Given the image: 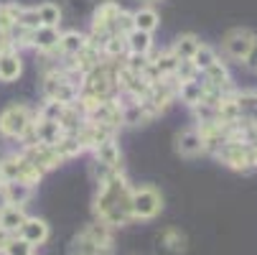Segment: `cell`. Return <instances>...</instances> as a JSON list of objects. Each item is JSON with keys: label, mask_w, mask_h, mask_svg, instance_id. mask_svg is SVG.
Returning <instances> with one entry per match:
<instances>
[{"label": "cell", "mask_w": 257, "mask_h": 255, "mask_svg": "<svg viewBox=\"0 0 257 255\" xmlns=\"http://www.w3.org/2000/svg\"><path fill=\"white\" fill-rule=\"evenodd\" d=\"M201 74H204V82H206V84L222 87V90H227V87H229V69H227L222 61L211 64L209 69H204V71H201Z\"/></svg>", "instance_id": "cell-25"}, {"label": "cell", "mask_w": 257, "mask_h": 255, "mask_svg": "<svg viewBox=\"0 0 257 255\" xmlns=\"http://www.w3.org/2000/svg\"><path fill=\"white\" fill-rule=\"evenodd\" d=\"M94 214L97 220L109 225V227H125L133 222L130 214V184L120 171H112L104 181L97 184V197H94Z\"/></svg>", "instance_id": "cell-1"}, {"label": "cell", "mask_w": 257, "mask_h": 255, "mask_svg": "<svg viewBox=\"0 0 257 255\" xmlns=\"http://www.w3.org/2000/svg\"><path fill=\"white\" fill-rule=\"evenodd\" d=\"M36 13H39L41 26H56V28H59V23H61V8H59L56 3L46 0V3L36 6Z\"/></svg>", "instance_id": "cell-30"}, {"label": "cell", "mask_w": 257, "mask_h": 255, "mask_svg": "<svg viewBox=\"0 0 257 255\" xmlns=\"http://www.w3.org/2000/svg\"><path fill=\"white\" fill-rule=\"evenodd\" d=\"M199 46H201V41H199V36H196V33H181L178 39L173 41L171 51H173L178 59H191V56L196 54Z\"/></svg>", "instance_id": "cell-24"}, {"label": "cell", "mask_w": 257, "mask_h": 255, "mask_svg": "<svg viewBox=\"0 0 257 255\" xmlns=\"http://www.w3.org/2000/svg\"><path fill=\"white\" fill-rule=\"evenodd\" d=\"M191 61H194V66L199 69V74H201L204 69H209L211 64H216V61H219V56H216V51H214L211 46L201 44V46L196 49V54L191 56Z\"/></svg>", "instance_id": "cell-31"}, {"label": "cell", "mask_w": 257, "mask_h": 255, "mask_svg": "<svg viewBox=\"0 0 257 255\" xmlns=\"http://www.w3.org/2000/svg\"><path fill=\"white\" fill-rule=\"evenodd\" d=\"M59 36H61V31L56 26H39L31 31V46L41 54H51L59 46Z\"/></svg>", "instance_id": "cell-11"}, {"label": "cell", "mask_w": 257, "mask_h": 255, "mask_svg": "<svg viewBox=\"0 0 257 255\" xmlns=\"http://www.w3.org/2000/svg\"><path fill=\"white\" fill-rule=\"evenodd\" d=\"M102 56L109 59V61H117L122 56H127V44H125V36L115 33V36H109V41L102 46Z\"/></svg>", "instance_id": "cell-26"}, {"label": "cell", "mask_w": 257, "mask_h": 255, "mask_svg": "<svg viewBox=\"0 0 257 255\" xmlns=\"http://www.w3.org/2000/svg\"><path fill=\"white\" fill-rule=\"evenodd\" d=\"M64 107H66V105H61V102H56V100H46V102L41 105V110L36 113V118H41V120H59V115L64 113Z\"/></svg>", "instance_id": "cell-33"}, {"label": "cell", "mask_w": 257, "mask_h": 255, "mask_svg": "<svg viewBox=\"0 0 257 255\" xmlns=\"http://www.w3.org/2000/svg\"><path fill=\"white\" fill-rule=\"evenodd\" d=\"M89 240H94V242H99V245H112V227L109 225H104V222H92V225H87L84 230H82Z\"/></svg>", "instance_id": "cell-29"}, {"label": "cell", "mask_w": 257, "mask_h": 255, "mask_svg": "<svg viewBox=\"0 0 257 255\" xmlns=\"http://www.w3.org/2000/svg\"><path fill=\"white\" fill-rule=\"evenodd\" d=\"M176 151L186 158H194L199 153H204V135L199 128H186L176 135Z\"/></svg>", "instance_id": "cell-8"}, {"label": "cell", "mask_w": 257, "mask_h": 255, "mask_svg": "<svg viewBox=\"0 0 257 255\" xmlns=\"http://www.w3.org/2000/svg\"><path fill=\"white\" fill-rule=\"evenodd\" d=\"M244 66L257 74V36H254V41H252V46H249V51L244 56Z\"/></svg>", "instance_id": "cell-37"}, {"label": "cell", "mask_w": 257, "mask_h": 255, "mask_svg": "<svg viewBox=\"0 0 257 255\" xmlns=\"http://www.w3.org/2000/svg\"><path fill=\"white\" fill-rule=\"evenodd\" d=\"M120 6L117 3H102L97 11H94V16H92V31H109V33H115V21H117V16H120Z\"/></svg>", "instance_id": "cell-13"}, {"label": "cell", "mask_w": 257, "mask_h": 255, "mask_svg": "<svg viewBox=\"0 0 257 255\" xmlns=\"http://www.w3.org/2000/svg\"><path fill=\"white\" fill-rule=\"evenodd\" d=\"M11 237H13V235H8L6 230H0V255H3V250H6V245L11 242Z\"/></svg>", "instance_id": "cell-38"}, {"label": "cell", "mask_w": 257, "mask_h": 255, "mask_svg": "<svg viewBox=\"0 0 257 255\" xmlns=\"http://www.w3.org/2000/svg\"><path fill=\"white\" fill-rule=\"evenodd\" d=\"M54 148H56V153L61 156V161H69V158H74V156H79V153L84 151L77 135H64V138L54 145Z\"/></svg>", "instance_id": "cell-28"}, {"label": "cell", "mask_w": 257, "mask_h": 255, "mask_svg": "<svg viewBox=\"0 0 257 255\" xmlns=\"http://www.w3.org/2000/svg\"><path fill=\"white\" fill-rule=\"evenodd\" d=\"M133 28H135V23H133V13H127V11H120V16H117V21H115V33H120V36H127Z\"/></svg>", "instance_id": "cell-36"}, {"label": "cell", "mask_w": 257, "mask_h": 255, "mask_svg": "<svg viewBox=\"0 0 257 255\" xmlns=\"http://www.w3.org/2000/svg\"><path fill=\"white\" fill-rule=\"evenodd\" d=\"M26 212L23 207H16V204H3L0 207V230H6L8 235H18L21 225L26 222Z\"/></svg>", "instance_id": "cell-17"}, {"label": "cell", "mask_w": 257, "mask_h": 255, "mask_svg": "<svg viewBox=\"0 0 257 255\" xmlns=\"http://www.w3.org/2000/svg\"><path fill=\"white\" fill-rule=\"evenodd\" d=\"M133 23H135L138 31L153 33V31L161 26V16H158V11L151 8V6H140V8L133 13Z\"/></svg>", "instance_id": "cell-22"}, {"label": "cell", "mask_w": 257, "mask_h": 255, "mask_svg": "<svg viewBox=\"0 0 257 255\" xmlns=\"http://www.w3.org/2000/svg\"><path fill=\"white\" fill-rule=\"evenodd\" d=\"M153 61V66H156V71H158V74L161 77H173L176 74V66H178V56L168 49V51H163V54H158L156 59H151Z\"/></svg>", "instance_id": "cell-27"}, {"label": "cell", "mask_w": 257, "mask_h": 255, "mask_svg": "<svg viewBox=\"0 0 257 255\" xmlns=\"http://www.w3.org/2000/svg\"><path fill=\"white\" fill-rule=\"evenodd\" d=\"M252 41H254V33H252L249 28H232V31L224 36L222 49H224V54H227L229 59L244 61V56H247Z\"/></svg>", "instance_id": "cell-7"}, {"label": "cell", "mask_w": 257, "mask_h": 255, "mask_svg": "<svg viewBox=\"0 0 257 255\" xmlns=\"http://www.w3.org/2000/svg\"><path fill=\"white\" fill-rule=\"evenodd\" d=\"M84 46H87V36H84V33H79V31H64V33L59 36L56 51L64 54L66 59H74Z\"/></svg>", "instance_id": "cell-18"}, {"label": "cell", "mask_w": 257, "mask_h": 255, "mask_svg": "<svg viewBox=\"0 0 257 255\" xmlns=\"http://www.w3.org/2000/svg\"><path fill=\"white\" fill-rule=\"evenodd\" d=\"M41 171L36 168L23 153H13L0 161V181H26V184L36 187L41 181Z\"/></svg>", "instance_id": "cell-4"}, {"label": "cell", "mask_w": 257, "mask_h": 255, "mask_svg": "<svg viewBox=\"0 0 257 255\" xmlns=\"http://www.w3.org/2000/svg\"><path fill=\"white\" fill-rule=\"evenodd\" d=\"M82 95H89V97H97V100H109L115 90V69H109L107 64H99L94 66L92 71L82 77Z\"/></svg>", "instance_id": "cell-5"}, {"label": "cell", "mask_w": 257, "mask_h": 255, "mask_svg": "<svg viewBox=\"0 0 257 255\" xmlns=\"http://www.w3.org/2000/svg\"><path fill=\"white\" fill-rule=\"evenodd\" d=\"M156 240H158V250H163L166 255H181L186 250V235L178 230H163Z\"/></svg>", "instance_id": "cell-20"}, {"label": "cell", "mask_w": 257, "mask_h": 255, "mask_svg": "<svg viewBox=\"0 0 257 255\" xmlns=\"http://www.w3.org/2000/svg\"><path fill=\"white\" fill-rule=\"evenodd\" d=\"M115 247L112 245H99L94 240H89L84 232H79L69 245V255H112Z\"/></svg>", "instance_id": "cell-15"}, {"label": "cell", "mask_w": 257, "mask_h": 255, "mask_svg": "<svg viewBox=\"0 0 257 255\" xmlns=\"http://www.w3.org/2000/svg\"><path fill=\"white\" fill-rule=\"evenodd\" d=\"M23 156H26L36 168H39L41 174H46V171L56 168L59 163H64L54 145H44V143H28L26 148H23Z\"/></svg>", "instance_id": "cell-6"}, {"label": "cell", "mask_w": 257, "mask_h": 255, "mask_svg": "<svg viewBox=\"0 0 257 255\" xmlns=\"http://www.w3.org/2000/svg\"><path fill=\"white\" fill-rule=\"evenodd\" d=\"M21 71H23V61L16 49L0 51V82H16Z\"/></svg>", "instance_id": "cell-16"}, {"label": "cell", "mask_w": 257, "mask_h": 255, "mask_svg": "<svg viewBox=\"0 0 257 255\" xmlns=\"http://www.w3.org/2000/svg\"><path fill=\"white\" fill-rule=\"evenodd\" d=\"M33 123H36V113L31 107L23 105V102H13L0 113V135L23 140V138L31 135Z\"/></svg>", "instance_id": "cell-2"}, {"label": "cell", "mask_w": 257, "mask_h": 255, "mask_svg": "<svg viewBox=\"0 0 257 255\" xmlns=\"http://www.w3.org/2000/svg\"><path fill=\"white\" fill-rule=\"evenodd\" d=\"M3 255H33V245H28L23 237L13 235V237H11V242L6 245Z\"/></svg>", "instance_id": "cell-34"}, {"label": "cell", "mask_w": 257, "mask_h": 255, "mask_svg": "<svg viewBox=\"0 0 257 255\" xmlns=\"http://www.w3.org/2000/svg\"><path fill=\"white\" fill-rule=\"evenodd\" d=\"M176 97H178L181 102H186L189 107L199 105V102H201V97H204V82H199V79L178 82V87H176Z\"/></svg>", "instance_id": "cell-23"}, {"label": "cell", "mask_w": 257, "mask_h": 255, "mask_svg": "<svg viewBox=\"0 0 257 255\" xmlns=\"http://www.w3.org/2000/svg\"><path fill=\"white\" fill-rule=\"evenodd\" d=\"M143 3H161V0H143Z\"/></svg>", "instance_id": "cell-39"}, {"label": "cell", "mask_w": 257, "mask_h": 255, "mask_svg": "<svg viewBox=\"0 0 257 255\" xmlns=\"http://www.w3.org/2000/svg\"><path fill=\"white\" fill-rule=\"evenodd\" d=\"M0 197L6 204H16V207H26L33 197V187L26 181H0Z\"/></svg>", "instance_id": "cell-9"}, {"label": "cell", "mask_w": 257, "mask_h": 255, "mask_svg": "<svg viewBox=\"0 0 257 255\" xmlns=\"http://www.w3.org/2000/svg\"><path fill=\"white\" fill-rule=\"evenodd\" d=\"M163 209V197L156 187H135L130 189V214L133 220H153Z\"/></svg>", "instance_id": "cell-3"}, {"label": "cell", "mask_w": 257, "mask_h": 255, "mask_svg": "<svg viewBox=\"0 0 257 255\" xmlns=\"http://www.w3.org/2000/svg\"><path fill=\"white\" fill-rule=\"evenodd\" d=\"M94 161L109 166V168H122V153H120V143L115 138L102 140L94 148Z\"/></svg>", "instance_id": "cell-14"}, {"label": "cell", "mask_w": 257, "mask_h": 255, "mask_svg": "<svg viewBox=\"0 0 257 255\" xmlns=\"http://www.w3.org/2000/svg\"><path fill=\"white\" fill-rule=\"evenodd\" d=\"M125 44H127V54H143V56H148L153 51V33H145V31L133 28L125 36Z\"/></svg>", "instance_id": "cell-21"}, {"label": "cell", "mask_w": 257, "mask_h": 255, "mask_svg": "<svg viewBox=\"0 0 257 255\" xmlns=\"http://www.w3.org/2000/svg\"><path fill=\"white\" fill-rule=\"evenodd\" d=\"M56 123H59V128L64 130V135H77L79 128L84 125V113L79 110V105H66Z\"/></svg>", "instance_id": "cell-19"}, {"label": "cell", "mask_w": 257, "mask_h": 255, "mask_svg": "<svg viewBox=\"0 0 257 255\" xmlns=\"http://www.w3.org/2000/svg\"><path fill=\"white\" fill-rule=\"evenodd\" d=\"M178 82H189V79H199V69L194 66L191 59H181L178 66H176V74H173Z\"/></svg>", "instance_id": "cell-32"}, {"label": "cell", "mask_w": 257, "mask_h": 255, "mask_svg": "<svg viewBox=\"0 0 257 255\" xmlns=\"http://www.w3.org/2000/svg\"><path fill=\"white\" fill-rule=\"evenodd\" d=\"M16 23H18V26H23V28H28V31H33V28H39V26H41L36 8H21V16H18V21H16Z\"/></svg>", "instance_id": "cell-35"}, {"label": "cell", "mask_w": 257, "mask_h": 255, "mask_svg": "<svg viewBox=\"0 0 257 255\" xmlns=\"http://www.w3.org/2000/svg\"><path fill=\"white\" fill-rule=\"evenodd\" d=\"M49 235H51V230H49L46 220H41V217H26V222L18 230V237H23L33 247L36 245H44L49 240Z\"/></svg>", "instance_id": "cell-10"}, {"label": "cell", "mask_w": 257, "mask_h": 255, "mask_svg": "<svg viewBox=\"0 0 257 255\" xmlns=\"http://www.w3.org/2000/svg\"><path fill=\"white\" fill-rule=\"evenodd\" d=\"M28 138H33V143L56 145V143L64 138V130L59 128V123H56V120H41V118H36L33 130H31V135H28Z\"/></svg>", "instance_id": "cell-12"}]
</instances>
